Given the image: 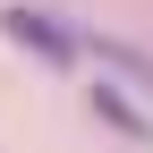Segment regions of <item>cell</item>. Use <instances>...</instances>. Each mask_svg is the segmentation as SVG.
Masks as SVG:
<instances>
[{
	"instance_id": "1",
	"label": "cell",
	"mask_w": 153,
	"mask_h": 153,
	"mask_svg": "<svg viewBox=\"0 0 153 153\" xmlns=\"http://www.w3.org/2000/svg\"><path fill=\"white\" fill-rule=\"evenodd\" d=\"M0 34H9L17 51H34V60H51V68H76V60H85V34H76L60 9H43V0L0 9Z\"/></svg>"
},
{
	"instance_id": "2",
	"label": "cell",
	"mask_w": 153,
	"mask_h": 153,
	"mask_svg": "<svg viewBox=\"0 0 153 153\" xmlns=\"http://www.w3.org/2000/svg\"><path fill=\"white\" fill-rule=\"evenodd\" d=\"M85 60H94V68H111L128 94H153V51L119 43V34H85Z\"/></svg>"
},
{
	"instance_id": "3",
	"label": "cell",
	"mask_w": 153,
	"mask_h": 153,
	"mask_svg": "<svg viewBox=\"0 0 153 153\" xmlns=\"http://www.w3.org/2000/svg\"><path fill=\"white\" fill-rule=\"evenodd\" d=\"M85 102L102 111V119L119 128V136H136V145H153V119H145L136 102H128V85H111V76H94V85H85Z\"/></svg>"
}]
</instances>
